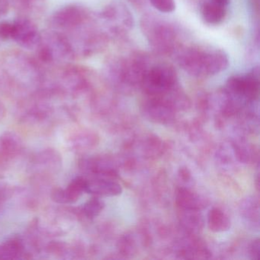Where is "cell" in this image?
Here are the masks:
<instances>
[{"label": "cell", "instance_id": "6da1fadb", "mask_svg": "<svg viewBox=\"0 0 260 260\" xmlns=\"http://www.w3.org/2000/svg\"><path fill=\"white\" fill-rule=\"evenodd\" d=\"M175 52L180 68L193 77L216 75L226 70L229 64L228 54L217 48L179 47Z\"/></svg>", "mask_w": 260, "mask_h": 260}, {"label": "cell", "instance_id": "7a4b0ae2", "mask_svg": "<svg viewBox=\"0 0 260 260\" xmlns=\"http://www.w3.org/2000/svg\"><path fill=\"white\" fill-rule=\"evenodd\" d=\"M152 62L147 54L141 52H134L128 57L114 56L106 62L104 71L114 83L133 87L141 86L144 74Z\"/></svg>", "mask_w": 260, "mask_h": 260}, {"label": "cell", "instance_id": "3957f363", "mask_svg": "<svg viewBox=\"0 0 260 260\" xmlns=\"http://www.w3.org/2000/svg\"><path fill=\"white\" fill-rule=\"evenodd\" d=\"M141 28L155 54L170 55L179 48L177 31L171 24L158 16L153 14L143 16Z\"/></svg>", "mask_w": 260, "mask_h": 260}, {"label": "cell", "instance_id": "277c9868", "mask_svg": "<svg viewBox=\"0 0 260 260\" xmlns=\"http://www.w3.org/2000/svg\"><path fill=\"white\" fill-rule=\"evenodd\" d=\"M141 86L151 97H164L179 86L174 67L167 62H152L146 71Z\"/></svg>", "mask_w": 260, "mask_h": 260}, {"label": "cell", "instance_id": "5b68a950", "mask_svg": "<svg viewBox=\"0 0 260 260\" xmlns=\"http://www.w3.org/2000/svg\"><path fill=\"white\" fill-rule=\"evenodd\" d=\"M36 49L39 60L44 63H60L75 58L74 49L68 39L58 31L41 33Z\"/></svg>", "mask_w": 260, "mask_h": 260}, {"label": "cell", "instance_id": "8992f818", "mask_svg": "<svg viewBox=\"0 0 260 260\" xmlns=\"http://www.w3.org/2000/svg\"><path fill=\"white\" fill-rule=\"evenodd\" d=\"M109 38L121 39L135 25L133 16L124 3L115 0L108 4L100 14Z\"/></svg>", "mask_w": 260, "mask_h": 260}, {"label": "cell", "instance_id": "52a82bcc", "mask_svg": "<svg viewBox=\"0 0 260 260\" xmlns=\"http://www.w3.org/2000/svg\"><path fill=\"white\" fill-rule=\"evenodd\" d=\"M231 100L237 101H255L259 94V68H252L249 74L243 76H233L226 81L225 89Z\"/></svg>", "mask_w": 260, "mask_h": 260}, {"label": "cell", "instance_id": "ba28073f", "mask_svg": "<svg viewBox=\"0 0 260 260\" xmlns=\"http://www.w3.org/2000/svg\"><path fill=\"white\" fill-rule=\"evenodd\" d=\"M93 18L86 7L71 4L56 11L51 18V23L54 31L67 34L86 25Z\"/></svg>", "mask_w": 260, "mask_h": 260}, {"label": "cell", "instance_id": "9c48e42d", "mask_svg": "<svg viewBox=\"0 0 260 260\" xmlns=\"http://www.w3.org/2000/svg\"><path fill=\"white\" fill-rule=\"evenodd\" d=\"M41 33L36 24L28 18L21 17L11 22L10 39L24 48H36Z\"/></svg>", "mask_w": 260, "mask_h": 260}, {"label": "cell", "instance_id": "30bf717a", "mask_svg": "<svg viewBox=\"0 0 260 260\" xmlns=\"http://www.w3.org/2000/svg\"><path fill=\"white\" fill-rule=\"evenodd\" d=\"M86 179L77 177L71 181L65 189L55 188L51 194V199L59 204H72L77 202L79 198L86 192Z\"/></svg>", "mask_w": 260, "mask_h": 260}, {"label": "cell", "instance_id": "8fae6325", "mask_svg": "<svg viewBox=\"0 0 260 260\" xmlns=\"http://www.w3.org/2000/svg\"><path fill=\"white\" fill-rule=\"evenodd\" d=\"M86 192L99 196H116L121 194L122 188L112 177L95 176L94 179H86Z\"/></svg>", "mask_w": 260, "mask_h": 260}, {"label": "cell", "instance_id": "7c38bea8", "mask_svg": "<svg viewBox=\"0 0 260 260\" xmlns=\"http://www.w3.org/2000/svg\"><path fill=\"white\" fill-rule=\"evenodd\" d=\"M228 7L219 5L216 3L208 0L204 3L201 9L202 18L209 25H218L221 23L226 16Z\"/></svg>", "mask_w": 260, "mask_h": 260}, {"label": "cell", "instance_id": "4fadbf2b", "mask_svg": "<svg viewBox=\"0 0 260 260\" xmlns=\"http://www.w3.org/2000/svg\"><path fill=\"white\" fill-rule=\"evenodd\" d=\"M24 246L18 238H12L0 243V259H16L23 254Z\"/></svg>", "mask_w": 260, "mask_h": 260}, {"label": "cell", "instance_id": "5bb4252c", "mask_svg": "<svg viewBox=\"0 0 260 260\" xmlns=\"http://www.w3.org/2000/svg\"><path fill=\"white\" fill-rule=\"evenodd\" d=\"M21 149V140L15 134L6 133L0 138V156L10 157L18 154Z\"/></svg>", "mask_w": 260, "mask_h": 260}, {"label": "cell", "instance_id": "9a60e30c", "mask_svg": "<svg viewBox=\"0 0 260 260\" xmlns=\"http://www.w3.org/2000/svg\"><path fill=\"white\" fill-rule=\"evenodd\" d=\"M176 200L179 206L188 211H199L204 208L203 202L200 198L188 190H179Z\"/></svg>", "mask_w": 260, "mask_h": 260}, {"label": "cell", "instance_id": "2e32d148", "mask_svg": "<svg viewBox=\"0 0 260 260\" xmlns=\"http://www.w3.org/2000/svg\"><path fill=\"white\" fill-rule=\"evenodd\" d=\"M231 222L228 216L217 208L211 210L208 214V226L211 231L215 232L226 231L229 229Z\"/></svg>", "mask_w": 260, "mask_h": 260}, {"label": "cell", "instance_id": "e0dca14e", "mask_svg": "<svg viewBox=\"0 0 260 260\" xmlns=\"http://www.w3.org/2000/svg\"><path fill=\"white\" fill-rule=\"evenodd\" d=\"M103 208H104V203L100 199L92 198L85 204L83 211L86 217L89 218H94L101 213Z\"/></svg>", "mask_w": 260, "mask_h": 260}, {"label": "cell", "instance_id": "ac0fdd59", "mask_svg": "<svg viewBox=\"0 0 260 260\" xmlns=\"http://www.w3.org/2000/svg\"><path fill=\"white\" fill-rule=\"evenodd\" d=\"M152 6L160 13H170L176 9L175 0H148Z\"/></svg>", "mask_w": 260, "mask_h": 260}, {"label": "cell", "instance_id": "d6986e66", "mask_svg": "<svg viewBox=\"0 0 260 260\" xmlns=\"http://www.w3.org/2000/svg\"><path fill=\"white\" fill-rule=\"evenodd\" d=\"M260 245L259 240L257 239L253 241L252 246H251L250 254L252 255V258L253 259H258L259 258Z\"/></svg>", "mask_w": 260, "mask_h": 260}, {"label": "cell", "instance_id": "ffe728a7", "mask_svg": "<svg viewBox=\"0 0 260 260\" xmlns=\"http://www.w3.org/2000/svg\"><path fill=\"white\" fill-rule=\"evenodd\" d=\"M9 5L8 0H0V16H4L8 12Z\"/></svg>", "mask_w": 260, "mask_h": 260}, {"label": "cell", "instance_id": "44dd1931", "mask_svg": "<svg viewBox=\"0 0 260 260\" xmlns=\"http://www.w3.org/2000/svg\"><path fill=\"white\" fill-rule=\"evenodd\" d=\"M128 1L131 4H133L135 7L142 8L145 5L147 0H128Z\"/></svg>", "mask_w": 260, "mask_h": 260}, {"label": "cell", "instance_id": "7402d4cb", "mask_svg": "<svg viewBox=\"0 0 260 260\" xmlns=\"http://www.w3.org/2000/svg\"><path fill=\"white\" fill-rule=\"evenodd\" d=\"M6 115V109L4 106V103L0 100V121L4 119V117Z\"/></svg>", "mask_w": 260, "mask_h": 260}, {"label": "cell", "instance_id": "603a6c76", "mask_svg": "<svg viewBox=\"0 0 260 260\" xmlns=\"http://www.w3.org/2000/svg\"><path fill=\"white\" fill-rule=\"evenodd\" d=\"M211 1L225 7H228L230 4V0H211Z\"/></svg>", "mask_w": 260, "mask_h": 260}]
</instances>
